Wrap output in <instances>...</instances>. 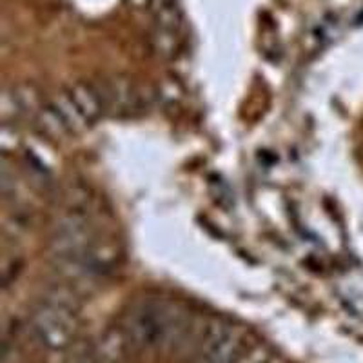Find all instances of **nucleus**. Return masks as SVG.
I'll return each instance as SVG.
<instances>
[{
  "instance_id": "2",
  "label": "nucleus",
  "mask_w": 363,
  "mask_h": 363,
  "mask_svg": "<svg viewBox=\"0 0 363 363\" xmlns=\"http://www.w3.org/2000/svg\"><path fill=\"white\" fill-rule=\"evenodd\" d=\"M106 109L102 91L89 84H74L55 95L38 111L42 133L51 138H64L82 131L102 116Z\"/></svg>"
},
{
  "instance_id": "4",
  "label": "nucleus",
  "mask_w": 363,
  "mask_h": 363,
  "mask_svg": "<svg viewBox=\"0 0 363 363\" xmlns=\"http://www.w3.org/2000/svg\"><path fill=\"white\" fill-rule=\"evenodd\" d=\"M33 329L42 343L60 349L73 338L74 318L66 303L48 300L35 309Z\"/></svg>"
},
{
  "instance_id": "3",
  "label": "nucleus",
  "mask_w": 363,
  "mask_h": 363,
  "mask_svg": "<svg viewBox=\"0 0 363 363\" xmlns=\"http://www.w3.org/2000/svg\"><path fill=\"white\" fill-rule=\"evenodd\" d=\"M247 333L229 322H213L196 345L194 363H238L247 354Z\"/></svg>"
},
{
  "instance_id": "1",
  "label": "nucleus",
  "mask_w": 363,
  "mask_h": 363,
  "mask_svg": "<svg viewBox=\"0 0 363 363\" xmlns=\"http://www.w3.org/2000/svg\"><path fill=\"white\" fill-rule=\"evenodd\" d=\"M194 322L189 313L174 301L145 298L129 309L124 320V336L133 347L147 352L186 349L193 336Z\"/></svg>"
}]
</instances>
